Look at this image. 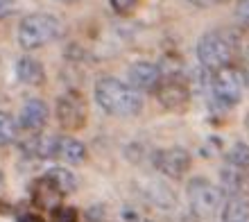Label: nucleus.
<instances>
[{
    "label": "nucleus",
    "instance_id": "nucleus-22",
    "mask_svg": "<svg viewBox=\"0 0 249 222\" xmlns=\"http://www.w3.org/2000/svg\"><path fill=\"white\" fill-rule=\"evenodd\" d=\"M53 222H77V211L72 206H59L54 211Z\"/></svg>",
    "mask_w": 249,
    "mask_h": 222
},
{
    "label": "nucleus",
    "instance_id": "nucleus-25",
    "mask_svg": "<svg viewBox=\"0 0 249 222\" xmlns=\"http://www.w3.org/2000/svg\"><path fill=\"white\" fill-rule=\"evenodd\" d=\"M16 7V0H0V16H7Z\"/></svg>",
    "mask_w": 249,
    "mask_h": 222
},
{
    "label": "nucleus",
    "instance_id": "nucleus-8",
    "mask_svg": "<svg viewBox=\"0 0 249 222\" xmlns=\"http://www.w3.org/2000/svg\"><path fill=\"white\" fill-rule=\"evenodd\" d=\"M157 100L161 102V107H165V109H184L186 105H188L190 100V91L188 86H186V82H181V79L177 77H165L159 82L157 86Z\"/></svg>",
    "mask_w": 249,
    "mask_h": 222
},
{
    "label": "nucleus",
    "instance_id": "nucleus-27",
    "mask_svg": "<svg viewBox=\"0 0 249 222\" xmlns=\"http://www.w3.org/2000/svg\"><path fill=\"white\" fill-rule=\"evenodd\" d=\"M190 2H195L197 7H213V5H220L222 0H190Z\"/></svg>",
    "mask_w": 249,
    "mask_h": 222
},
{
    "label": "nucleus",
    "instance_id": "nucleus-24",
    "mask_svg": "<svg viewBox=\"0 0 249 222\" xmlns=\"http://www.w3.org/2000/svg\"><path fill=\"white\" fill-rule=\"evenodd\" d=\"M236 16L243 20L245 25H249V0H240L236 7Z\"/></svg>",
    "mask_w": 249,
    "mask_h": 222
},
{
    "label": "nucleus",
    "instance_id": "nucleus-28",
    "mask_svg": "<svg viewBox=\"0 0 249 222\" xmlns=\"http://www.w3.org/2000/svg\"><path fill=\"white\" fill-rule=\"evenodd\" d=\"M59 2H66V5H72V2H82V0H59Z\"/></svg>",
    "mask_w": 249,
    "mask_h": 222
},
{
    "label": "nucleus",
    "instance_id": "nucleus-3",
    "mask_svg": "<svg viewBox=\"0 0 249 222\" xmlns=\"http://www.w3.org/2000/svg\"><path fill=\"white\" fill-rule=\"evenodd\" d=\"M233 55V41L220 30H211L202 34L197 41V59L204 68L215 71L220 66H227Z\"/></svg>",
    "mask_w": 249,
    "mask_h": 222
},
{
    "label": "nucleus",
    "instance_id": "nucleus-11",
    "mask_svg": "<svg viewBox=\"0 0 249 222\" xmlns=\"http://www.w3.org/2000/svg\"><path fill=\"white\" fill-rule=\"evenodd\" d=\"M48 123V105L39 98L27 100L18 116V125L27 131H39L43 130Z\"/></svg>",
    "mask_w": 249,
    "mask_h": 222
},
{
    "label": "nucleus",
    "instance_id": "nucleus-19",
    "mask_svg": "<svg viewBox=\"0 0 249 222\" xmlns=\"http://www.w3.org/2000/svg\"><path fill=\"white\" fill-rule=\"evenodd\" d=\"M227 159H229V164L233 168H243L247 170L249 168V143H233L231 145V150L227 152Z\"/></svg>",
    "mask_w": 249,
    "mask_h": 222
},
{
    "label": "nucleus",
    "instance_id": "nucleus-12",
    "mask_svg": "<svg viewBox=\"0 0 249 222\" xmlns=\"http://www.w3.org/2000/svg\"><path fill=\"white\" fill-rule=\"evenodd\" d=\"M16 77L27 86H41L43 79H46V73H43L41 61H36L32 57H20L16 61Z\"/></svg>",
    "mask_w": 249,
    "mask_h": 222
},
{
    "label": "nucleus",
    "instance_id": "nucleus-26",
    "mask_svg": "<svg viewBox=\"0 0 249 222\" xmlns=\"http://www.w3.org/2000/svg\"><path fill=\"white\" fill-rule=\"evenodd\" d=\"M18 222H43V218L36 213H23V216H18Z\"/></svg>",
    "mask_w": 249,
    "mask_h": 222
},
{
    "label": "nucleus",
    "instance_id": "nucleus-6",
    "mask_svg": "<svg viewBox=\"0 0 249 222\" xmlns=\"http://www.w3.org/2000/svg\"><path fill=\"white\" fill-rule=\"evenodd\" d=\"M57 120L64 130L75 131L82 130L86 123V100L82 98V93L68 91L59 95L57 100Z\"/></svg>",
    "mask_w": 249,
    "mask_h": 222
},
{
    "label": "nucleus",
    "instance_id": "nucleus-21",
    "mask_svg": "<svg viewBox=\"0 0 249 222\" xmlns=\"http://www.w3.org/2000/svg\"><path fill=\"white\" fill-rule=\"evenodd\" d=\"M141 0H109V5H111V9L116 14H120V16H127V14L136 12V7Z\"/></svg>",
    "mask_w": 249,
    "mask_h": 222
},
{
    "label": "nucleus",
    "instance_id": "nucleus-4",
    "mask_svg": "<svg viewBox=\"0 0 249 222\" xmlns=\"http://www.w3.org/2000/svg\"><path fill=\"white\" fill-rule=\"evenodd\" d=\"M245 75L233 66H220L211 73V91L224 107H236L245 93Z\"/></svg>",
    "mask_w": 249,
    "mask_h": 222
},
{
    "label": "nucleus",
    "instance_id": "nucleus-9",
    "mask_svg": "<svg viewBox=\"0 0 249 222\" xmlns=\"http://www.w3.org/2000/svg\"><path fill=\"white\" fill-rule=\"evenodd\" d=\"M61 197H64V193L59 190V186H57L53 179H48L46 175L39 177V179L32 184V200L41 209L57 211L61 204Z\"/></svg>",
    "mask_w": 249,
    "mask_h": 222
},
{
    "label": "nucleus",
    "instance_id": "nucleus-15",
    "mask_svg": "<svg viewBox=\"0 0 249 222\" xmlns=\"http://www.w3.org/2000/svg\"><path fill=\"white\" fill-rule=\"evenodd\" d=\"M222 222H249V202L240 195H233L222 206Z\"/></svg>",
    "mask_w": 249,
    "mask_h": 222
},
{
    "label": "nucleus",
    "instance_id": "nucleus-30",
    "mask_svg": "<svg viewBox=\"0 0 249 222\" xmlns=\"http://www.w3.org/2000/svg\"><path fill=\"white\" fill-rule=\"evenodd\" d=\"M247 127H249V113H247Z\"/></svg>",
    "mask_w": 249,
    "mask_h": 222
},
{
    "label": "nucleus",
    "instance_id": "nucleus-16",
    "mask_svg": "<svg viewBox=\"0 0 249 222\" xmlns=\"http://www.w3.org/2000/svg\"><path fill=\"white\" fill-rule=\"evenodd\" d=\"M145 197H147L154 206H159V209H170V206H175V193L161 182L147 184V186H145Z\"/></svg>",
    "mask_w": 249,
    "mask_h": 222
},
{
    "label": "nucleus",
    "instance_id": "nucleus-17",
    "mask_svg": "<svg viewBox=\"0 0 249 222\" xmlns=\"http://www.w3.org/2000/svg\"><path fill=\"white\" fill-rule=\"evenodd\" d=\"M48 179H53L57 186H59V190L64 193V195H71V193H75L77 190V177L72 175L68 168H50L46 172Z\"/></svg>",
    "mask_w": 249,
    "mask_h": 222
},
{
    "label": "nucleus",
    "instance_id": "nucleus-10",
    "mask_svg": "<svg viewBox=\"0 0 249 222\" xmlns=\"http://www.w3.org/2000/svg\"><path fill=\"white\" fill-rule=\"evenodd\" d=\"M129 82L136 91H150L161 82V71L152 61H134L129 66Z\"/></svg>",
    "mask_w": 249,
    "mask_h": 222
},
{
    "label": "nucleus",
    "instance_id": "nucleus-1",
    "mask_svg": "<svg viewBox=\"0 0 249 222\" xmlns=\"http://www.w3.org/2000/svg\"><path fill=\"white\" fill-rule=\"evenodd\" d=\"M95 102L100 109L116 118H129L141 113L143 98L141 93L129 84H123L116 77H102L95 84Z\"/></svg>",
    "mask_w": 249,
    "mask_h": 222
},
{
    "label": "nucleus",
    "instance_id": "nucleus-20",
    "mask_svg": "<svg viewBox=\"0 0 249 222\" xmlns=\"http://www.w3.org/2000/svg\"><path fill=\"white\" fill-rule=\"evenodd\" d=\"M243 186H245V177L240 175V172L229 170V168L222 170V190H227V193L233 197V195H240Z\"/></svg>",
    "mask_w": 249,
    "mask_h": 222
},
{
    "label": "nucleus",
    "instance_id": "nucleus-23",
    "mask_svg": "<svg viewBox=\"0 0 249 222\" xmlns=\"http://www.w3.org/2000/svg\"><path fill=\"white\" fill-rule=\"evenodd\" d=\"M86 222H107V209L102 204H95L86 211Z\"/></svg>",
    "mask_w": 249,
    "mask_h": 222
},
{
    "label": "nucleus",
    "instance_id": "nucleus-13",
    "mask_svg": "<svg viewBox=\"0 0 249 222\" xmlns=\"http://www.w3.org/2000/svg\"><path fill=\"white\" fill-rule=\"evenodd\" d=\"M57 145H59V136H32L27 138L23 150L25 154L36 159H57Z\"/></svg>",
    "mask_w": 249,
    "mask_h": 222
},
{
    "label": "nucleus",
    "instance_id": "nucleus-18",
    "mask_svg": "<svg viewBox=\"0 0 249 222\" xmlns=\"http://www.w3.org/2000/svg\"><path fill=\"white\" fill-rule=\"evenodd\" d=\"M18 138V123L9 111L0 109V145H12Z\"/></svg>",
    "mask_w": 249,
    "mask_h": 222
},
{
    "label": "nucleus",
    "instance_id": "nucleus-29",
    "mask_svg": "<svg viewBox=\"0 0 249 222\" xmlns=\"http://www.w3.org/2000/svg\"><path fill=\"white\" fill-rule=\"evenodd\" d=\"M2 182H5V177H2V170H0V188H2Z\"/></svg>",
    "mask_w": 249,
    "mask_h": 222
},
{
    "label": "nucleus",
    "instance_id": "nucleus-7",
    "mask_svg": "<svg viewBox=\"0 0 249 222\" xmlns=\"http://www.w3.org/2000/svg\"><path fill=\"white\" fill-rule=\"evenodd\" d=\"M152 161H154V168L161 175L170 177V179H181L190 170V166H193V157H190V152L184 150V148H163V150H157Z\"/></svg>",
    "mask_w": 249,
    "mask_h": 222
},
{
    "label": "nucleus",
    "instance_id": "nucleus-2",
    "mask_svg": "<svg viewBox=\"0 0 249 222\" xmlns=\"http://www.w3.org/2000/svg\"><path fill=\"white\" fill-rule=\"evenodd\" d=\"M61 20L53 14H30L18 23V46L23 50H36L61 37Z\"/></svg>",
    "mask_w": 249,
    "mask_h": 222
},
{
    "label": "nucleus",
    "instance_id": "nucleus-5",
    "mask_svg": "<svg viewBox=\"0 0 249 222\" xmlns=\"http://www.w3.org/2000/svg\"><path fill=\"white\" fill-rule=\"evenodd\" d=\"M188 202H190V209L193 213L199 218H211L213 213L224 206V197L222 188H217L209 179H204V177H195V179H190L188 182Z\"/></svg>",
    "mask_w": 249,
    "mask_h": 222
},
{
    "label": "nucleus",
    "instance_id": "nucleus-14",
    "mask_svg": "<svg viewBox=\"0 0 249 222\" xmlns=\"http://www.w3.org/2000/svg\"><path fill=\"white\" fill-rule=\"evenodd\" d=\"M57 159L66 161L71 166H79L84 164L86 159V148L82 141L72 136H59V145H57Z\"/></svg>",
    "mask_w": 249,
    "mask_h": 222
}]
</instances>
